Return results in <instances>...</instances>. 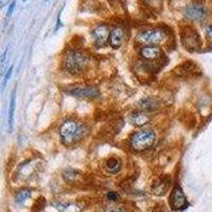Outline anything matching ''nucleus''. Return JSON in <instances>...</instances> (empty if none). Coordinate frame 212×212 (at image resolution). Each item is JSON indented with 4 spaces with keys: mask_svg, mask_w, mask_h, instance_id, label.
<instances>
[{
    "mask_svg": "<svg viewBox=\"0 0 212 212\" xmlns=\"http://www.w3.org/2000/svg\"><path fill=\"white\" fill-rule=\"evenodd\" d=\"M125 37V32L122 28H114L109 34V44L113 48L117 49L121 47Z\"/></svg>",
    "mask_w": 212,
    "mask_h": 212,
    "instance_id": "10",
    "label": "nucleus"
},
{
    "mask_svg": "<svg viewBox=\"0 0 212 212\" xmlns=\"http://www.w3.org/2000/svg\"><path fill=\"white\" fill-rule=\"evenodd\" d=\"M169 204L173 210H182L187 208L188 202L184 192L179 187H175L170 195Z\"/></svg>",
    "mask_w": 212,
    "mask_h": 212,
    "instance_id": "6",
    "label": "nucleus"
},
{
    "mask_svg": "<svg viewBox=\"0 0 212 212\" xmlns=\"http://www.w3.org/2000/svg\"><path fill=\"white\" fill-rule=\"evenodd\" d=\"M206 34H207V37L209 39H212V25H209L206 29Z\"/></svg>",
    "mask_w": 212,
    "mask_h": 212,
    "instance_id": "23",
    "label": "nucleus"
},
{
    "mask_svg": "<svg viewBox=\"0 0 212 212\" xmlns=\"http://www.w3.org/2000/svg\"><path fill=\"white\" fill-rule=\"evenodd\" d=\"M89 64V57L87 54L78 50L68 51L64 55L63 66L69 73L76 74L85 70Z\"/></svg>",
    "mask_w": 212,
    "mask_h": 212,
    "instance_id": "2",
    "label": "nucleus"
},
{
    "mask_svg": "<svg viewBox=\"0 0 212 212\" xmlns=\"http://www.w3.org/2000/svg\"><path fill=\"white\" fill-rule=\"evenodd\" d=\"M138 107L145 111L155 110L159 107V101L155 98H144L138 102Z\"/></svg>",
    "mask_w": 212,
    "mask_h": 212,
    "instance_id": "12",
    "label": "nucleus"
},
{
    "mask_svg": "<svg viewBox=\"0 0 212 212\" xmlns=\"http://www.w3.org/2000/svg\"><path fill=\"white\" fill-rule=\"evenodd\" d=\"M109 34H110V32L108 31V28L105 25H98L91 32L94 44L99 47H102V46H104L107 43V39H109Z\"/></svg>",
    "mask_w": 212,
    "mask_h": 212,
    "instance_id": "9",
    "label": "nucleus"
},
{
    "mask_svg": "<svg viewBox=\"0 0 212 212\" xmlns=\"http://www.w3.org/2000/svg\"><path fill=\"white\" fill-rule=\"evenodd\" d=\"M195 68H196V66L193 63H189V62H188V63H184L182 66H179V67L177 68V70H178L177 74L179 76H188L189 74L194 72Z\"/></svg>",
    "mask_w": 212,
    "mask_h": 212,
    "instance_id": "15",
    "label": "nucleus"
},
{
    "mask_svg": "<svg viewBox=\"0 0 212 212\" xmlns=\"http://www.w3.org/2000/svg\"><path fill=\"white\" fill-rule=\"evenodd\" d=\"M16 92L15 90L12 92L11 96L10 106H9V126H10V131L13 129V122H14V114H15V106H16Z\"/></svg>",
    "mask_w": 212,
    "mask_h": 212,
    "instance_id": "16",
    "label": "nucleus"
},
{
    "mask_svg": "<svg viewBox=\"0 0 212 212\" xmlns=\"http://www.w3.org/2000/svg\"><path fill=\"white\" fill-rule=\"evenodd\" d=\"M106 168H107V170H108L110 173L116 174V173H118V172L120 171V169H121V161H120L118 158L111 157V158H109L108 160H107V162H106Z\"/></svg>",
    "mask_w": 212,
    "mask_h": 212,
    "instance_id": "17",
    "label": "nucleus"
},
{
    "mask_svg": "<svg viewBox=\"0 0 212 212\" xmlns=\"http://www.w3.org/2000/svg\"><path fill=\"white\" fill-rule=\"evenodd\" d=\"M184 15L188 19L191 20L200 21L203 20L207 16V10L205 5L202 3H193V4L188 5L184 10Z\"/></svg>",
    "mask_w": 212,
    "mask_h": 212,
    "instance_id": "7",
    "label": "nucleus"
},
{
    "mask_svg": "<svg viewBox=\"0 0 212 212\" xmlns=\"http://www.w3.org/2000/svg\"><path fill=\"white\" fill-rule=\"evenodd\" d=\"M140 54H141L142 57L147 60V61H155L161 56L162 52L161 49L158 48V47L149 46V47H143L140 50Z\"/></svg>",
    "mask_w": 212,
    "mask_h": 212,
    "instance_id": "11",
    "label": "nucleus"
},
{
    "mask_svg": "<svg viewBox=\"0 0 212 212\" xmlns=\"http://www.w3.org/2000/svg\"><path fill=\"white\" fill-rule=\"evenodd\" d=\"M180 39L186 49L190 51L196 50L200 46V36L195 30L191 28H184L180 33Z\"/></svg>",
    "mask_w": 212,
    "mask_h": 212,
    "instance_id": "5",
    "label": "nucleus"
},
{
    "mask_svg": "<svg viewBox=\"0 0 212 212\" xmlns=\"http://www.w3.org/2000/svg\"><path fill=\"white\" fill-rule=\"evenodd\" d=\"M107 198H108L109 200H117L119 198V194L117 193V192H114V191H110L107 193Z\"/></svg>",
    "mask_w": 212,
    "mask_h": 212,
    "instance_id": "21",
    "label": "nucleus"
},
{
    "mask_svg": "<svg viewBox=\"0 0 212 212\" xmlns=\"http://www.w3.org/2000/svg\"><path fill=\"white\" fill-rule=\"evenodd\" d=\"M23 1H25V0H23Z\"/></svg>",
    "mask_w": 212,
    "mask_h": 212,
    "instance_id": "26",
    "label": "nucleus"
},
{
    "mask_svg": "<svg viewBox=\"0 0 212 212\" xmlns=\"http://www.w3.org/2000/svg\"><path fill=\"white\" fill-rule=\"evenodd\" d=\"M58 27H61V13H60V15H58L57 17V23H56V28H55L56 31L58 30Z\"/></svg>",
    "mask_w": 212,
    "mask_h": 212,
    "instance_id": "25",
    "label": "nucleus"
},
{
    "mask_svg": "<svg viewBox=\"0 0 212 212\" xmlns=\"http://www.w3.org/2000/svg\"><path fill=\"white\" fill-rule=\"evenodd\" d=\"M150 121V117L144 113H135L131 116V122L136 126H142Z\"/></svg>",
    "mask_w": 212,
    "mask_h": 212,
    "instance_id": "13",
    "label": "nucleus"
},
{
    "mask_svg": "<svg viewBox=\"0 0 212 212\" xmlns=\"http://www.w3.org/2000/svg\"><path fill=\"white\" fill-rule=\"evenodd\" d=\"M144 2L153 11H160L162 8V0H144Z\"/></svg>",
    "mask_w": 212,
    "mask_h": 212,
    "instance_id": "19",
    "label": "nucleus"
},
{
    "mask_svg": "<svg viewBox=\"0 0 212 212\" xmlns=\"http://www.w3.org/2000/svg\"><path fill=\"white\" fill-rule=\"evenodd\" d=\"M68 94L80 99H96L100 96V91L96 87H76L70 89Z\"/></svg>",
    "mask_w": 212,
    "mask_h": 212,
    "instance_id": "8",
    "label": "nucleus"
},
{
    "mask_svg": "<svg viewBox=\"0 0 212 212\" xmlns=\"http://www.w3.org/2000/svg\"><path fill=\"white\" fill-rule=\"evenodd\" d=\"M166 33L162 30L158 29H149V30H142L137 35V39L143 44H152L156 45L160 44L166 39Z\"/></svg>",
    "mask_w": 212,
    "mask_h": 212,
    "instance_id": "4",
    "label": "nucleus"
},
{
    "mask_svg": "<svg viewBox=\"0 0 212 212\" xmlns=\"http://www.w3.org/2000/svg\"><path fill=\"white\" fill-rule=\"evenodd\" d=\"M14 9H15V2L13 1L12 3L10 4V7H9V10H8V15H11L13 13V11H14Z\"/></svg>",
    "mask_w": 212,
    "mask_h": 212,
    "instance_id": "24",
    "label": "nucleus"
},
{
    "mask_svg": "<svg viewBox=\"0 0 212 212\" xmlns=\"http://www.w3.org/2000/svg\"><path fill=\"white\" fill-rule=\"evenodd\" d=\"M30 196H31L30 190L23 189V190H20V191L17 192V194H16V196H15V200L17 204H23V203H25Z\"/></svg>",
    "mask_w": 212,
    "mask_h": 212,
    "instance_id": "18",
    "label": "nucleus"
},
{
    "mask_svg": "<svg viewBox=\"0 0 212 212\" xmlns=\"http://www.w3.org/2000/svg\"><path fill=\"white\" fill-rule=\"evenodd\" d=\"M76 176H78V174H76V171H74V170L69 169L66 172H64V177H65L67 180L73 179V178H76Z\"/></svg>",
    "mask_w": 212,
    "mask_h": 212,
    "instance_id": "20",
    "label": "nucleus"
},
{
    "mask_svg": "<svg viewBox=\"0 0 212 212\" xmlns=\"http://www.w3.org/2000/svg\"><path fill=\"white\" fill-rule=\"evenodd\" d=\"M12 71H13V67H10V69H9L8 72H7V74H5L4 78H3V86L7 84V82L9 81V78H11V76H12Z\"/></svg>",
    "mask_w": 212,
    "mask_h": 212,
    "instance_id": "22",
    "label": "nucleus"
},
{
    "mask_svg": "<svg viewBox=\"0 0 212 212\" xmlns=\"http://www.w3.org/2000/svg\"><path fill=\"white\" fill-rule=\"evenodd\" d=\"M87 134V127L74 120H68L62 124L60 135L65 145H71L83 139Z\"/></svg>",
    "mask_w": 212,
    "mask_h": 212,
    "instance_id": "1",
    "label": "nucleus"
},
{
    "mask_svg": "<svg viewBox=\"0 0 212 212\" xmlns=\"http://www.w3.org/2000/svg\"><path fill=\"white\" fill-rule=\"evenodd\" d=\"M54 207L60 212H81V208L78 205L71 203H58L54 204Z\"/></svg>",
    "mask_w": 212,
    "mask_h": 212,
    "instance_id": "14",
    "label": "nucleus"
},
{
    "mask_svg": "<svg viewBox=\"0 0 212 212\" xmlns=\"http://www.w3.org/2000/svg\"><path fill=\"white\" fill-rule=\"evenodd\" d=\"M155 133L150 129L136 131L131 138V147L136 152H142L153 147L155 142Z\"/></svg>",
    "mask_w": 212,
    "mask_h": 212,
    "instance_id": "3",
    "label": "nucleus"
}]
</instances>
